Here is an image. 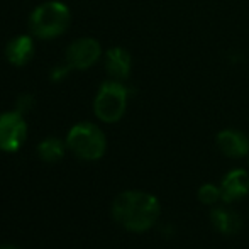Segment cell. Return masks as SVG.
I'll use <instances>...</instances> for the list:
<instances>
[{
  "label": "cell",
  "mask_w": 249,
  "mask_h": 249,
  "mask_svg": "<svg viewBox=\"0 0 249 249\" xmlns=\"http://www.w3.org/2000/svg\"><path fill=\"white\" fill-rule=\"evenodd\" d=\"M34 107V97L29 95V93H24V95H20L19 99L16 102V110L20 112V114H26V112H29L31 108Z\"/></svg>",
  "instance_id": "obj_14"
},
{
  "label": "cell",
  "mask_w": 249,
  "mask_h": 249,
  "mask_svg": "<svg viewBox=\"0 0 249 249\" xmlns=\"http://www.w3.org/2000/svg\"><path fill=\"white\" fill-rule=\"evenodd\" d=\"M71 14L63 2L51 0L44 2L33 10L29 17V29L34 37L39 39H53L68 29Z\"/></svg>",
  "instance_id": "obj_2"
},
{
  "label": "cell",
  "mask_w": 249,
  "mask_h": 249,
  "mask_svg": "<svg viewBox=\"0 0 249 249\" xmlns=\"http://www.w3.org/2000/svg\"><path fill=\"white\" fill-rule=\"evenodd\" d=\"M105 70L117 82H124L131 75V54L124 48H110L105 53Z\"/></svg>",
  "instance_id": "obj_10"
},
{
  "label": "cell",
  "mask_w": 249,
  "mask_h": 249,
  "mask_svg": "<svg viewBox=\"0 0 249 249\" xmlns=\"http://www.w3.org/2000/svg\"><path fill=\"white\" fill-rule=\"evenodd\" d=\"M210 222L224 236H236L243 229V219L236 210L229 207H215L210 212Z\"/></svg>",
  "instance_id": "obj_9"
},
{
  "label": "cell",
  "mask_w": 249,
  "mask_h": 249,
  "mask_svg": "<svg viewBox=\"0 0 249 249\" xmlns=\"http://www.w3.org/2000/svg\"><path fill=\"white\" fill-rule=\"evenodd\" d=\"M215 142L220 153L227 158L239 160V158H244L246 154H249L248 136L241 131H236V129H226V131L219 132Z\"/></svg>",
  "instance_id": "obj_8"
},
{
  "label": "cell",
  "mask_w": 249,
  "mask_h": 249,
  "mask_svg": "<svg viewBox=\"0 0 249 249\" xmlns=\"http://www.w3.org/2000/svg\"><path fill=\"white\" fill-rule=\"evenodd\" d=\"M127 99L129 89L122 82H117V80L104 82L99 89L95 102H93L95 115L107 124L121 121L127 108Z\"/></svg>",
  "instance_id": "obj_4"
},
{
  "label": "cell",
  "mask_w": 249,
  "mask_h": 249,
  "mask_svg": "<svg viewBox=\"0 0 249 249\" xmlns=\"http://www.w3.org/2000/svg\"><path fill=\"white\" fill-rule=\"evenodd\" d=\"M0 249H17L16 246H9V244H3V246H0Z\"/></svg>",
  "instance_id": "obj_16"
},
{
  "label": "cell",
  "mask_w": 249,
  "mask_h": 249,
  "mask_svg": "<svg viewBox=\"0 0 249 249\" xmlns=\"http://www.w3.org/2000/svg\"><path fill=\"white\" fill-rule=\"evenodd\" d=\"M70 70H71V66L66 63V65H61V66H56V68L51 70L50 73V78L53 80V82H61L65 76H68Z\"/></svg>",
  "instance_id": "obj_15"
},
{
  "label": "cell",
  "mask_w": 249,
  "mask_h": 249,
  "mask_svg": "<svg viewBox=\"0 0 249 249\" xmlns=\"http://www.w3.org/2000/svg\"><path fill=\"white\" fill-rule=\"evenodd\" d=\"M198 200L203 203V205H215L222 200V192H220V187L213 183H203L202 187L198 188Z\"/></svg>",
  "instance_id": "obj_13"
},
{
  "label": "cell",
  "mask_w": 249,
  "mask_h": 249,
  "mask_svg": "<svg viewBox=\"0 0 249 249\" xmlns=\"http://www.w3.org/2000/svg\"><path fill=\"white\" fill-rule=\"evenodd\" d=\"M161 205L154 195L148 192L127 190L117 195L112 203V215L115 222L131 232H146L158 222Z\"/></svg>",
  "instance_id": "obj_1"
},
{
  "label": "cell",
  "mask_w": 249,
  "mask_h": 249,
  "mask_svg": "<svg viewBox=\"0 0 249 249\" xmlns=\"http://www.w3.org/2000/svg\"><path fill=\"white\" fill-rule=\"evenodd\" d=\"M102 54L100 43L92 37H82L71 43L66 50V63L71 70H87L99 61Z\"/></svg>",
  "instance_id": "obj_6"
},
{
  "label": "cell",
  "mask_w": 249,
  "mask_h": 249,
  "mask_svg": "<svg viewBox=\"0 0 249 249\" xmlns=\"http://www.w3.org/2000/svg\"><path fill=\"white\" fill-rule=\"evenodd\" d=\"M7 61L14 66H24L34 56V41L31 36H17L7 43Z\"/></svg>",
  "instance_id": "obj_11"
},
{
  "label": "cell",
  "mask_w": 249,
  "mask_h": 249,
  "mask_svg": "<svg viewBox=\"0 0 249 249\" xmlns=\"http://www.w3.org/2000/svg\"><path fill=\"white\" fill-rule=\"evenodd\" d=\"M222 200L226 203H232L244 198L249 194V173L243 168L231 170L220 181Z\"/></svg>",
  "instance_id": "obj_7"
},
{
  "label": "cell",
  "mask_w": 249,
  "mask_h": 249,
  "mask_svg": "<svg viewBox=\"0 0 249 249\" xmlns=\"http://www.w3.org/2000/svg\"><path fill=\"white\" fill-rule=\"evenodd\" d=\"M27 136V124L20 112H5L0 115V149L14 153L22 146Z\"/></svg>",
  "instance_id": "obj_5"
},
{
  "label": "cell",
  "mask_w": 249,
  "mask_h": 249,
  "mask_svg": "<svg viewBox=\"0 0 249 249\" xmlns=\"http://www.w3.org/2000/svg\"><path fill=\"white\" fill-rule=\"evenodd\" d=\"M37 153L46 163H56L65 154V142L58 138H48L37 146Z\"/></svg>",
  "instance_id": "obj_12"
},
{
  "label": "cell",
  "mask_w": 249,
  "mask_h": 249,
  "mask_svg": "<svg viewBox=\"0 0 249 249\" xmlns=\"http://www.w3.org/2000/svg\"><path fill=\"white\" fill-rule=\"evenodd\" d=\"M66 144L78 158L87 161H97L105 154L107 139L105 134L92 122H80L73 125L66 138Z\"/></svg>",
  "instance_id": "obj_3"
}]
</instances>
